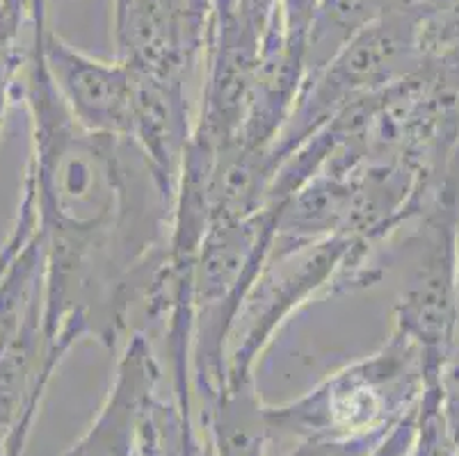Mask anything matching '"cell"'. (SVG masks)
Segmentation results:
<instances>
[{
  "instance_id": "6da1fadb",
  "label": "cell",
  "mask_w": 459,
  "mask_h": 456,
  "mask_svg": "<svg viewBox=\"0 0 459 456\" xmlns=\"http://www.w3.org/2000/svg\"><path fill=\"white\" fill-rule=\"evenodd\" d=\"M370 249V242L350 236L270 249L268 261L245 295L229 331L224 363L229 391L247 386L254 363L290 313L323 290L370 281V265H364Z\"/></svg>"
},
{
  "instance_id": "7a4b0ae2",
  "label": "cell",
  "mask_w": 459,
  "mask_h": 456,
  "mask_svg": "<svg viewBox=\"0 0 459 456\" xmlns=\"http://www.w3.org/2000/svg\"><path fill=\"white\" fill-rule=\"evenodd\" d=\"M425 372L420 347L407 333L394 329L391 338L370 357L336 372L307 400L279 413L313 429L341 434L375 432L386 420L391 404L403 400Z\"/></svg>"
},
{
  "instance_id": "3957f363",
  "label": "cell",
  "mask_w": 459,
  "mask_h": 456,
  "mask_svg": "<svg viewBox=\"0 0 459 456\" xmlns=\"http://www.w3.org/2000/svg\"><path fill=\"white\" fill-rule=\"evenodd\" d=\"M212 14V0H128L115 12L119 60L144 81L186 91L208 48Z\"/></svg>"
},
{
  "instance_id": "277c9868",
  "label": "cell",
  "mask_w": 459,
  "mask_h": 456,
  "mask_svg": "<svg viewBox=\"0 0 459 456\" xmlns=\"http://www.w3.org/2000/svg\"><path fill=\"white\" fill-rule=\"evenodd\" d=\"M411 5V0H318L308 25L304 81L320 73L359 32L375 21Z\"/></svg>"
},
{
  "instance_id": "5b68a950",
  "label": "cell",
  "mask_w": 459,
  "mask_h": 456,
  "mask_svg": "<svg viewBox=\"0 0 459 456\" xmlns=\"http://www.w3.org/2000/svg\"><path fill=\"white\" fill-rule=\"evenodd\" d=\"M21 10L23 0H0V125L5 116L14 73L21 66Z\"/></svg>"
},
{
  "instance_id": "8992f818",
  "label": "cell",
  "mask_w": 459,
  "mask_h": 456,
  "mask_svg": "<svg viewBox=\"0 0 459 456\" xmlns=\"http://www.w3.org/2000/svg\"><path fill=\"white\" fill-rule=\"evenodd\" d=\"M126 3H128V0H115V12L122 10V7L126 5Z\"/></svg>"
}]
</instances>
